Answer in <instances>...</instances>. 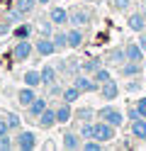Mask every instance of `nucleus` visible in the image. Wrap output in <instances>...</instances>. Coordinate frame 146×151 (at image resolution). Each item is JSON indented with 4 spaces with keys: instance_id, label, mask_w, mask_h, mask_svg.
<instances>
[{
    "instance_id": "40",
    "label": "nucleus",
    "mask_w": 146,
    "mask_h": 151,
    "mask_svg": "<svg viewBox=\"0 0 146 151\" xmlns=\"http://www.w3.org/2000/svg\"><path fill=\"white\" fill-rule=\"evenodd\" d=\"M139 117H141V112L136 110V107H132V110H129V119L134 122V119H139Z\"/></svg>"
},
{
    "instance_id": "36",
    "label": "nucleus",
    "mask_w": 146,
    "mask_h": 151,
    "mask_svg": "<svg viewBox=\"0 0 146 151\" xmlns=\"http://www.w3.org/2000/svg\"><path fill=\"white\" fill-rule=\"evenodd\" d=\"M139 88H141V83H139V78H134V81H129V83H127V90H129V93H136Z\"/></svg>"
},
{
    "instance_id": "23",
    "label": "nucleus",
    "mask_w": 146,
    "mask_h": 151,
    "mask_svg": "<svg viewBox=\"0 0 146 151\" xmlns=\"http://www.w3.org/2000/svg\"><path fill=\"white\" fill-rule=\"evenodd\" d=\"M76 119L93 122V119H95V110H90V107H78V110H76Z\"/></svg>"
},
{
    "instance_id": "29",
    "label": "nucleus",
    "mask_w": 146,
    "mask_h": 151,
    "mask_svg": "<svg viewBox=\"0 0 146 151\" xmlns=\"http://www.w3.org/2000/svg\"><path fill=\"white\" fill-rule=\"evenodd\" d=\"M129 3H132V0H112V10H117V12H127V10H129Z\"/></svg>"
},
{
    "instance_id": "6",
    "label": "nucleus",
    "mask_w": 146,
    "mask_h": 151,
    "mask_svg": "<svg viewBox=\"0 0 146 151\" xmlns=\"http://www.w3.org/2000/svg\"><path fill=\"white\" fill-rule=\"evenodd\" d=\"M34 51H37L39 56H51V54H56L58 49H56L54 39H49V37H39L37 44H34Z\"/></svg>"
},
{
    "instance_id": "27",
    "label": "nucleus",
    "mask_w": 146,
    "mask_h": 151,
    "mask_svg": "<svg viewBox=\"0 0 146 151\" xmlns=\"http://www.w3.org/2000/svg\"><path fill=\"white\" fill-rule=\"evenodd\" d=\"M110 78H112V76H110V71H107V68H97V71L93 73V81L100 83V86H102V83H107Z\"/></svg>"
},
{
    "instance_id": "32",
    "label": "nucleus",
    "mask_w": 146,
    "mask_h": 151,
    "mask_svg": "<svg viewBox=\"0 0 146 151\" xmlns=\"http://www.w3.org/2000/svg\"><path fill=\"white\" fill-rule=\"evenodd\" d=\"M22 17H24V15L19 12L17 7H12V10L7 12V22H10V24H15V22H19V20H22Z\"/></svg>"
},
{
    "instance_id": "42",
    "label": "nucleus",
    "mask_w": 146,
    "mask_h": 151,
    "mask_svg": "<svg viewBox=\"0 0 146 151\" xmlns=\"http://www.w3.org/2000/svg\"><path fill=\"white\" fill-rule=\"evenodd\" d=\"M10 32V22H3L0 24V34H7Z\"/></svg>"
},
{
    "instance_id": "44",
    "label": "nucleus",
    "mask_w": 146,
    "mask_h": 151,
    "mask_svg": "<svg viewBox=\"0 0 146 151\" xmlns=\"http://www.w3.org/2000/svg\"><path fill=\"white\" fill-rule=\"evenodd\" d=\"M83 3H95V0H83Z\"/></svg>"
},
{
    "instance_id": "21",
    "label": "nucleus",
    "mask_w": 146,
    "mask_h": 151,
    "mask_svg": "<svg viewBox=\"0 0 146 151\" xmlns=\"http://www.w3.org/2000/svg\"><path fill=\"white\" fill-rule=\"evenodd\" d=\"M81 95H83V93L78 90L76 86H68V88L61 93V100H66V102H71V105H73V102H76L78 98H81Z\"/></svg>"
},
{
    "instance_id": "28",
    "label": "nucleus",
    "mask_w": 146,
    "mask_h": 151,
    "mask_svg": "<svg viewBox=\"0 0 146 151\" xmlns=\"http://www.w3.org/2000/svg\"><path fill=\"white\" fill-rule=\"evenodd\" d=\"M54 44H56L58 51L66 49V46H68V34H66V32H56V34H54Z\"/></svg>"
},
{
    "instance_id": "30",
    "label": "nucleus",
    "mask_w": 146,
    "mask_h": 151,
    "mask_svg": "<svg viewBox=\"0 0 146 151\" xmlns=\"http://www.w3.org/2000/svg\"><path fill=\"white\" fill-rule=\"evenodd\" d=\"M83 151H100L102 149V141H97V139H90V141H83Z\"/></svg>"
},
{
    "instance_id": "9",
    "label": "nucleus",
    "mask_w": 146,
    "mask_h": 151,
    "mask_svg": "<svg viewBox=\"0 0 146 151\" xmlns=\"http://www.w3.org/2000/svg\"><path fill=\"white\" fill-rule=\"evenodd\" d=\"M127 24H129V29H132V32H136V34L146 32V17H144V12H134V15H129Z\"/></svg>"
},
{
    "instance_id": "1",
    "label": "nucleus",
    "mask_w": 146,
    "mask_h": 151,
    "mask_svg": "<svg viewBox=\"0 0 146 151\" xmlns=\"http://www.w3.org/2000/svg\"><path fill=\"white\" fill-rule=\"evenodd\" d=\"M97 119H102V122H107V124H112L114 129H119V127L124 124V115H122L117 107H112V105H105V107L97 110Z\"/></svg>"
},
{
    "instance_id": "11",
    "label": "nucleus",
    "mask_w": 146,
    "mask_h": 151,
    "mask_svg": "<svg viewBox=\"0 0 146 151\" xmlns=\"http://www.w3.org/2000/svg\"><path fill=\"white\" fill-rule=\"evenodd\" d=\"M56 122L58 119H56V110L54 107H46L42 115H39V127H42V129H51Z\"/></svg>"
},
{
    "instance_id": "4",
    "label": "nucleus",
    "mask_w": 146,
    "mask_h": 151,
    "mask_svg": "<svg viewBox=\"0 0 146 151\" xmlns=\"http://www.w3.org/2000/svg\"><path fill=\"white\" fill-rule=\"evenodd\" d=\"M15 146L22 149V151H32V149H37V134H34V132H19L17 139H15Z\"/></svg>"
},
{
    "instance_id": "20",
    "label": "nucleus",
    "mask_w": 146,
    "mask_h": 151,
    "mask_svg": "<svg viewBox=\"0 0 146 151\" xmlns=\"http://www.w3.org/2000/svg\"><path fill=\"white\" fill-rule=\"evenodd\" d=\"M29 110V117H34V119H39V115H42V112L46 110V98H37L32 105L27 107Z\"/></svg>"
},
{
    "instance_id": "26",
    "label": "nucleus",
    "mask_w": 146,
    "mask_h": 151,
    "mask_svg": "<svg viewBox=\"0 0 146 151\" xmlns=\"http://www.w3.org/2000/svg\"><path fill=\"white\" fill-rule=\"evenodd\" d=\"M97 68H100V61L97 59H88V61L81 63V73H95Z\"/></svg>"
},
{
    "instance_id": "14",
    "label": "nucleus",
    "mask_w": 146,
    "mask_h": 151,
    "mask_svg": "<svg viewBox=\"0 0 146 151\" xmlns=\"http://www.w3.org/2000/svg\"><path fill=\"white\" fill-rule=\"evenodd\" d=\"M100 95H102L105 100H114L117 95H119V86L110 78L107 83H102V86H100Z\"/></svg>"
},
{
    "instance_id": "18",
    "label": "nucleus",
    "mask_w": 146,
    "mask_h": 151,
    "mask_svg": "<svg viewBox=\"0 0 146 151\" xmlns=\"http://www.w3.org/2000/svg\"><path fill=\"white\" fill-rule=\"evenodd\" d=\"M22 78H24V86H29V88H39V86H42V71H27L24 76H22Z\"/></svg>"
},
{
    "instance_id": "45",
    "label": "nucleus",
    "mask_w": 146,
    "mask_h": 151,
    "mask_svg": "<svg viewBox=\"0 0 146 151\" xmlns=\"http://www.w3.org/2000/svg\"><path fill=\"white\" fill-rule=\"evenodd\" d=\"M144 68H146V56H144Z\"/></svg>"
},
{
    "instance_id": "15",
    "label": "nucleus",
    "mask_w": 146,
    "mask_h": 151,
    "mask_svg": "<svg viewBox=\"0 0 146 151\" xmlns=\"http://www.w3.org/2000/svg\"><path fill=\"white\" fill-rule=\"evenodd\" d=\"M56 110V119H58V124H66V122L68 119H71L73 117V110H71V102H61V105H58V107H54Z\"/></svg>"
},
{
    "instance_id": "33",
    "label": "nucleus",
    "mask_w": 146,
    "mask_h": 151,
    "mask_svg": "<svg viewBox=\"0 0 146 151\" xmlns=\"http://www.w3.org/2000/svg\"><path fill=\"white\" fill-rule=\"evenodd\" d=\"M29 32H32V27H29V24H22L19 29H15V37H17V39H27Z\"/></svg>"
},
{
    "instance_id": "46",
    "label": "nucleus",
    "mask_w": 146,
    "mask_h": 151,
    "mask_svg": "<svg viewBox=\"0 0 146 151\" xmlns=\"http://www.w3.org/2000/svg\"><path fill=\"white\" fill-rule=\"evenodd\" d=\"M144 17H146V10H144Z\"/></svg>"
},
{
    "instance_id": "5",
    "label": "nucleus",
    "mask_w": 146,
    "mask_h": 151,
    "mask_svg": "<svg viewBox=\"0 0 146 151\" xmlns=\"http://www.w3.org/2000/svg\"><path fill=\"white\" fill-rule=\"evenodd\" d=\"M73 86L81 90V93H95V90H100V83H95L93 78H88V76H83V73H78V76H76Z\"/></svg>"
},
{
    "instance_id": "35",
    "label": "nucleus",
    "mask_w": 146,
    "mask_h": 151,
    "mask_svg": "<svg viewBox=\"0 0 146 151\" xmlns=\"http://www.w3.org/2000/svg\"><path fill=\"white\" fill-rule=\"evenodd\" d=\"M19 122H22V119H19L17 115H10V117H7V124H10V132H12V129H19Z\"/></svg>"
},
{
    "instance_id": "7",
    "label": "nucleus",
    "mask_w": 146,
    "mask_h": 151,
    "mask_svg": "<svg viewBox=\"0 0 146 151\" xmlns=\"http://www.w3.org/2000/svg\"><path fill=\"white\" fill-rule=\"evenodd\" d=\"M68 22L73 27H81V24H88L90 22V12L83 10V7H73L71 12H68Z\"/></svg>"
},
{
    "instance_id": "19",
    "label": "nucleus",
    "mask_w": 146,
    "mask_h": 151,
    "mask_svg": "<svg viewBox=\"0 0 146 151\" xmlns=\"http://www.w3.org/2000/svg\"><path fill=\"white\" fill-rule=\"evenodd\" d=\"M66 34H68V46H71V49H78V46L83 44V39H85V34L81 29H76V27H73V29H68Z\"/></svg>"
},
{
    "instance_id": "3",
    "label": "nucleus",
    "mask_w": 146,
    "mask_h": 151,
    "mask_svg": "<svg viewBox=\"0 0 146 151\" xmlns=\"http://www.w3.org/2000/svg\"><path fill=\"white\" fill-rule=\"evenodd\" d=\"M32 54H34V44H32V42H27V39H17L15 49H12V56H15V61H17V63H19V61H27Z\"/></svg>"
},
{
    "instance_id": "8",
    "label": "nucleus",
    "mask_w": 146,
    "mask_h": 151,
    "mask_svg": "<svg viewBox=\"0 0 146 151\" xmlns=\"http://www.w3.org/2000/svg\"><path fill=\"white\" fill-rule=\"evenodd\" d=\"M124 51H127V61H139V63H144V49L139 46V42H129L124 46Z\"/></svg>"
},
{
    "instance_id": "10",
    "label": "nucleus",
    "mask_w": 146,
    "mask_h": 151,
    "mask_svg": "<svg viewBox=\"0 0 146 151\" xmlns=\"http://www.w3.org/2000/svg\"><path fill=\"white\" fill-rule=\"evenodd\" d=\"M81 146H83L81 132H66V134H63V149H68V151H78Z\"/></svg>"
},
{
    "instance_id": "37",
    "label": "nucleus",
    "mask_w": 146,
    "mask_h": 151,
    "mask_svg": "<svg viewBox=\"0 0 146 151\" xmlns=\"http://www.w3.org/2000/svg\"><path fill=\"white\" fill-rule=\"evenodd\" d=\"M136 110L141 112V117H146V98H139V100H136Z\"/></svg>"
},
{
    "instance_id": "43",
    "label": "nucleus",
    "mask_w": 146,
    "mask_h": 151,
    "mask_svg": "<svg viewBox=\"0 0 146 151\" xmlns=\"http://www.w3.org/2000/svg\"><path fill=\"white\" fill-rule=\"evenodd\" d=\"M37 3H39V5H46V3H51V0H37Z\"/></svg>"
},
{
    "instance_id": "25",
    "label": "nucleus",
    "mask_w": 146,
    "mask_h": 151,
    "mask_svg": "<svg viewBox=\"0 0 146 151\" xmlns=\"http://www.w3.org/2000/svg\"><path fill=\"white\" fill-rule=\"evenodd\" d=\"M110 61H112V63H124V61H127V51H124V46H117V49L110 51Z\"/></svg>"
},
{
    "instance_id": "22",
    "label": "nucleus",
    "mask_w": 146,
    "mask_h": 151,
    "mask_svg": "<svg viewBox=\"0 0 146 151\" xmlns=\"http://www.w3.org/2000/svg\"><path fill=\"white\" fill-rule=\"evenodd\" d=\"M42 83H44V86L56 83V68H54V66H44V68H42Z\"/></svg>"
},
{
    "instance_id": "13",
    "label": "nucleus",
    "mask_w": 146,
    "mask_h": 151,
    "mask_svg": "<svg viewBox=\"0 0 146 151\" xmlns=\"http://www.w3.org/2000/svg\"><path fill=\"white\" fill-rule=\"evenodd\" d=\"M132 137L136 141H146V117H139L132 122Z\"/></svg>"
},
{
    "instance_id": "24",
    "label": "nucleus",
    "mask_w": 146,
    "mask_h": 151,
    "mask_svg": "<svg viewBox=\"0 0 146 151\" xmlns=\"http://www.w3.org/2000/svg\"><path fill=\"white\" fill-rule=\"evenodd\" d=\"M34 5H37V0H15V7L22 15H29V12L34 10Z\"/></svg>"
},
{
    "instance_id": "39",
    "label": "nucleus",
    "mask_w": 146,
    "mask_h": 151,
    "mask_svg": "<svg viewBox=\"0 0 146 151\" xmlns=\"http://www.w3.org/2000/svg\"><path fill=\"white\" fill-rule=\"evenodd\" d=\"M3 134H10V124H7V119H0V137Z\"/></svg>"
},
{
    "instance_id": "38",
    "label": "nucleus",
    "mask_w": 146,
    "mask_h": 151,
    "mask_svg": "<svg viewBox=\"0 0 146 151\" xmlns=\"http://www.w3.org/2000/svg\"><path fill=\"white\" fill-rule=\"evenodd\" d=\"M51 24H54V22H51V20H49V22H46V20H44V22H42V24H39V29H42V34H44V37H46V34H49V32H51Z\"/></svg>"
},
{
    "instance_id": "12",
    "label": "nucleus",
    "mask_w": 146,
    "mask_h": 151,
    "mask_svg": "<svg viewBox=\"0 0 146 151\" xmlns=\"http://www.w3.org/2000/svg\"><path fill=\"white\" fill-rule=\"evenodd\" d=\"M37 100V90L34 88H29V86H24L22 90H17V102L19 105H24V107H29L32 102Z\"/></svg>"
},
{
    "instance_id": "41",
    "label": "nucleus",
    "mask_w": 146,
    "mask_h": 151,
    "mask_svg": "<svg viewBox=\"0 0 146 151\" xmlns=\"http://www.w3.org/2000/svg\"><path fill=\"white\" fill-rule=\"evenodd\" d=\"M139 46L146 51V32H141V37H139Z\"/></svg>"
},
{
    "instance_id": "17",
    "label": "nucleus",
    "mask_w": 146,
    "mask_h": 151,
    "mask_svg": "<svg viewBox=\"0 0 146 151\" xmlns=\"http://www.w3.org/2000/svg\"><path fill=\"white\" fill-rule=\"evenodd\" d=\"M49 20H51L56 27H61V24H68V12L63 10V7H54V10L49 12Z\"/></svg>"
},
{
    "instance_id": "31",
    "label": "nucleus",
    "mask_w": 146,
    "mask_h": 151,
    "mask_svg": "<svg viewBox=\"0 0 146 151\" xmlns=\"http://www.w3.org/2000/svg\"><path fill=\"white\" fill-rule=\"evenodd\" d=\"M10 149H15V141L10 139V134H3L0 137V151H10Z\"/></svg>"
},
{
    "instance_id": "2",
    "label": "nucleus",
    "mask_w": 146,
    "mask_h": 151,
    "mask_svg": "<svg viewBox=\"0 0 146 151\" xmlns=\"http://www.w3.org/2000/svg\"><path fill=\"white\" fill-rule=\"evenodd\" d=\"M93 139L102 141V144L112 141V139H114V127H112V124H107V122H102V119L93 122Z\"/></svg>"
},
{
    "instance_id": "34",
    "label": "nucleus",
    "mask_w": 146,
    "mask_h": 151,
    "mask_svg": "<svg viewBox=\"0 0 146 151\" xmlns=\"http://www.w3.org/2000/svg\"><path fill=\"white\" fill-rule=\"evenodd\" d=\"M81 137L93 139V122H83V127H81Z\"/></svg>"
},
{
    "instance_id": "16",
    "label": "nucleus",
    "mask_w": 146,
    "mask_h": 151,
    "mask_svg": "<svg viewBox=\"0 0 146 151\" xmlns=\"http://www.w3.org/2000/svg\"><path fill=\"white\" fill-rule=\"evenodd\" d=\"M141 68H144V63H139V61H124L122 63V76H127V78H136V76L141 73Z\"/></svg>"
}]
</instances>
